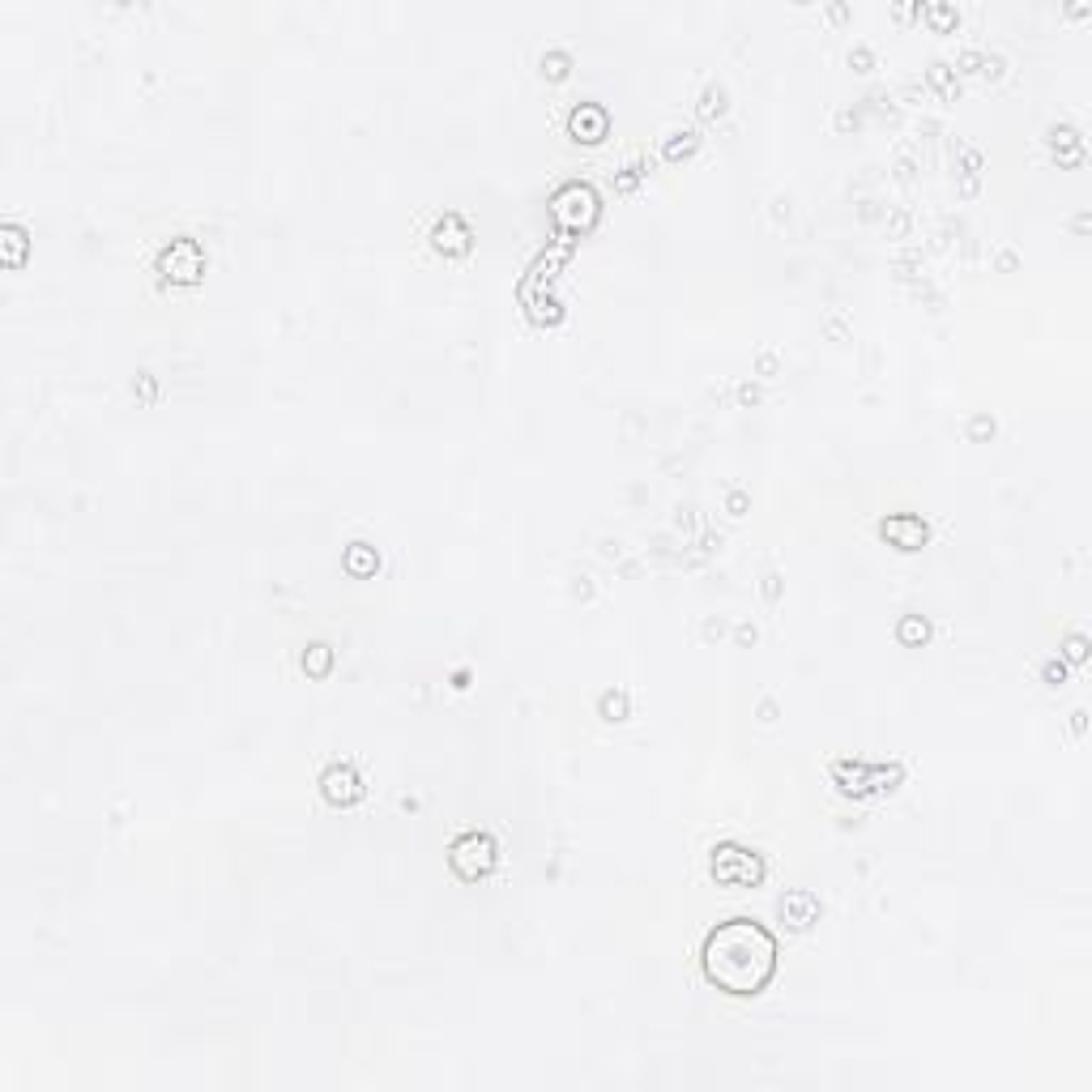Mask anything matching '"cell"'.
<instances>
[{"label": "cell", "instance_id": "1", "mask_svg": "<svg viewBox=\"0 0 1092 1092\" xmlns=\"http://www.w3.org/2000/svg\"><path fill=\"white\" fill-rule=\"evenodd\" d=\"M700 964L717 990L739 998L760 994L776 973V939L755 917H730L705 935Z\"/></svg>", "mask_w": 1092, "mask_h": 1092}, {"label": "cell", "instance_id": "2", "mask_svg": "<svg viewBox=\"0 0 1092 1092\" xmlns=\"http://www.w3.org/2000/svg\"><path fill=\"white\" fill-rule=\"evenodd\" d=\"M448 862L457 870L461 879H478L495 867V841L487 833H461L448 849Z\"/></svg>", "mask_w": 1092, "mask_h": 1092}, {"label": "cell", "instance_id": "3", "mask_svg": "<svg viewBox=\"0 0 1092 1092\" xmlns=\"http://www.w3.org/2000/svg\"><path fill=\"white\" fill-rule=\"evenodd\" d=\"M713 875L721 883H760L764 879V862L760 854L742 845H717L713 849Z\"/></svg>", "mask_w": 1092, "mask_h": 1092}, {"label": "cell", "instance_id": "4", "mask_svg": "<svg viewBox=\"0 0 1092 1092\" xmlns=\"http://www.w3.org/2000/svg\"><path fill=\"white\" fill-rule=\"evenodd\" d=\"M593 213H598V197L585 189V184H568L559 197H555V223L564 226V231H580V226L593 223Z\"/></svg>", "mask_w": 1092, "mask_h": 1092}, {"label": "cell", "instance_id": "5", "mask_svg": "<svg viewBox=\"0 0 1092 1092\" xmlns=\"http://www.w3.org/2000/svg\"><path fill=\"white\" fill-rule=\"evenodd\" d=\"M158 265H163V270H176V273H171L176 282H192L205 260H201V247L192 244V239H176V244L163 252V260H158Z\"/></svg>", "mask_w": 1092, "mask_h": 1092}, {"label": "cell", "instance_id": "6", "mask_svg": "<svg viewBox=\"0 0 1092 1092\" xmlns=\"http://www.w3.org/2000/svg\"><path fill=\"white\" fill-rule=\"evenodd\" d=\"M320 786H325V799H329V802H354L359 794H363V786H359V773H354L351 764H333L329 773L320 776Z\"/></svg>", "mask_w": 1092, "mask_h": 1092}, {"label": "cell", "instance_id": "7", "mask_svg": "<svg viewBox=\"0 0 1092 1092\" xmlns=\"http://www.w3.org/2000/svg\"><path fill=\"white\" fill-rule=\"evenodd\" d=\"M572 137L576 142H602L606 137V111L598 103H580L572 111Z\"/></svg>", "mask_w": 1092, "mask_h": 1092}, {"label": "cell", "instance_id": "8", "mask_svg": "<svg viewBox=\"0 0 1092 1092\" xmlns=\"http://www.w3.org/2000/svg\"><path fill=\"white\" fill-rule=\"evenodd\" d=\"M883 538H896L901 551H917L926 542V525L917 517H888L883 521Z\"/></svg>", "mask_w": 1092, "mask_h": 1092}, {"label": "cell", "instance_id": "9", "mask_svg": "<svg viewBox=\"0 0 1092 1092\" xmlns=\"http://www.w3.org/2000/svg\"><path fill=\"white\" fill-rule=\"evenodd\" d=\"M815 914H820V901H815L810 892H789L786 901H781V917H786L794 930L810 926V922H815Z\"/></svg>", "mask_w": 1092, "mask_h": 1092}, {"label": "cell", "instance_id": "10", "mask_svg": "<svg viewBox=\"0 0 1092 1092\" xmlns=\"http://www.w3.org/2000/svg\"><path fill=\"white\" fill-rule=\"evenodd\" d=\"M435 247H440V252H466V247H470V231H466V223L448 213L444 223L435 226Z\"/></svg>", "mask_w": 1092, "mask_h": 1092}, {"label": "cell", "instance_id": "11", "mask_svg": "<svg viewBox=\"0 0 1092 1092\" xmlns=\"http://www.w3.org/2000/svg\"><path fill=\"white\" fill-rule=\"evenodd\" d=\"M346 568H351V572H367V568H372V555H367V542H354V546H351V555H346Z\"/></svg>", "mask_w": 1092, "mask_h": 1092}, {"label": "cell", "instance_id": "12", "mask_svg": "<svg viewBox=\"0 0 1092 1092\" xmlns=\"http://www.w3.org/2000/svg\"><path fill=\"white\" fill-rule=\"evenodd\" d=\"M304 666H307V670H316V674H325V670H329V649H325V645H312V653H304Z\"/></svg>", "mask_w": 1092, "mask_h": 1092}, {"label": "cell", "instance_id": "13", "mask_svg": "<svg viewBox=\"0 0 1092 1092\" xmlns=\"http://www.w3.org/2000/svg\"><path fill=\"white\" fill-rule=\"evenodd\" d=\"M901 640H926V623L904 619V623H901Z\"/></svg>", "mask_w": 1092, "mask_h": 1092}, {"label": "cell", "instance_id": "14", "mask_svg": "<svg viewBox=\"0 0 1092 1092\" xmlns=\"http://www.w3.org/2000/svg\"><path fill=\"white\" fill-rule=\"evenodd\" d=\"M1084 653H1088V649H1084V636H1071V640H1067V658L1071 661H1084Z\"/></svg>", "mask_w": 1092, "mask_h": 1092}, {"label": "cell", "instance_id": "15", "mask_svg": "<svg viewBox=\"0 0 1092 1092\" xmlns=\"http://www.w3.org/2000/svg\"><path fill=\"white\" fill-rule=\"evenodd\" d=\"M602 708H606V713H623V708H627V700H623V695H606V700H602Z\"/></svg>", "mask_w": 1092, "mask_h": 1092}, {"label": "cell", "instance_id": "16", "mask_svg": "<svg viewBox=\"0 0 1092 1092\" xmlns=\"http://www.w3.org/2000/svg\"><path fill=\"white\" fill-rule=\"evenodd\" d=\"M713 111H721V95H713V90H708V95H705V116H713Z\"/></svg>", "mask_w": 1092, "mask_h": 1092}, {"label": "cell", "instance_id": "17", "mask_svg": "<svg viewBox=\"0 0 1092 1092\" xmlns=\"http://www.w3.org/2000/svg\"><path fill=\"white\" fill-rule=\"evenodd\" d=\"M1063 674H1067V670H1063V661H1050V666H1045V679H1058V683H1063Z\"/></svg>", "mask_w": 1092, "mask_h": 1092}, {"label": "cell", "instance_id": "18", "mask_svg": "<svg viewBox=\"0 0 1092 1092\" xmlns=\"http://www.w3.org/2000/svg\"><path fill=\"white\" fill-rule=\"evenodd\" d=\"M542 64H551V73H555V77H559V73H564V64H568V60H564V56H551V60H542Z\"/></svg>", "mask_w": 1092, "mask_h": 1092}]
</instances>
